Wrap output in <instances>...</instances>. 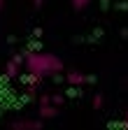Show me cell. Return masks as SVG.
<instances>
[{
    "label": "cell",
    "mask_w": 128,
    "mask_h": 130,
    "mask_svg": "<svg viewBox=\"0 0 128 130\" xmlns=\"http://www.w3.org/2000/svg\"><path fill=\"white\" fill-rule=\"evenodd\" d=\"M23 63H26L28 72H33V74H37L42 79L63 72V60L58 56H54V54H26Z\"/></svg>",
    "instance_id": "obj_1"
},
{
    "label": "cell",
    "mask_w": 128,
    "mask_h": 130,
    "mask_svg": "<svg viewBox=\"0 0 128 130\" xmlns=\"http://www.w3.org/2000/svg\"><path fill=\"white\" fill-rule=\"evenodd\" d=\"M9 128L14 130H40L42 128V121H28V119H19V121H12Z\"/></svg>",
    "instance_id": "obj_2"
},
{
    "label": "cell",
    "mask_w": 128,
    "mask_h": 130,
    "mask_svg": "<svg viewBox=\"0 0 128 130\" xmlns=\"http://www.w3.org/2000/svg\"><path fill=\"white\" fill-rule=\"evenodd\" d=\"M21 63H23V56H14L7 65H5V77L7 79H14L19 74V70H21Z\"/></svg>",
    "instance_id": "obj_3"
},
{
    "label": "cell",
    "mask_w": 128,
    "mask_h": 130,
    "mask_svg": "<svg viewBox=\"0 0 128 130\" xmlns=\"http://www.w3.org/2000/svg\"><path fill=\"white\" fill-rule=\"evenodd\" d=\"M65 79H68V84H72V86H84L86 81H89V79H86V74L77 72V70H68Z\"/></svg>",
    "instance_id": "obj_4"
},
{
    "label": "cell",
    "mask_w": 128,
    "mask_h": 130,
    "mask_svg": "<svg viewBox=\"0 0 128 130\" xmlns=\"http://www.w3.org/2000/svg\"><path fill=\"white\" fill-rule=\"evenodd\" d=\"M40 81H42V77H37V74H33V72H30V77H26V79H23L26 93H30V95H33V93L37 91V86H40Z\"/></svg>",
    "instance_id": "obj_5"
},
{
    "label": "cell",
    "mask_w": 128,
    "mask_h": 130,
    "mask_svg": "<svg viewBox=\"0 0 128 130\" xmlns=\"http://www.w3.org/2000/svg\"><path fill=\"white\" fill-rule=\"evenodd\" d=\"M56 114H58V107H54L51 102L40 105V116H42V119H54Z\"/></svg>",
    "instance_id": "obj_6"
},
{
    "label": "cell",
    "mask_w": 128,
    "mask_h": 130,
    "mask_svg": "<svg viewBox=\"0 0 128 130\" xmlns=\"http://www.w3.org/2000/svg\"><path fill=\"white\" fill-rule=\"evenodd\" d=\"M89 5H91V0H72V9H77V12L86 9Z\"/></svg>",
    "instance_id": "obj_7"
},
{
    "label": "cell",
    "mask_w": 128,
    "mask_h": 130,
    "mask_svg": "<svg viewBox=\"0 0 128 130\" xmlns=\"http://www.w3.org/2000/svg\"><path fill=\"white\" fill-rule=\"evenodd\" d=\"M51 105L54 107H61L63 105V95H51Z\"/></svg>",
    "instance_id": "obj_8"
},
{
    "label": "cell",
    "mask_w": 128,
    "mask_h": 130,
    "mask_svg": "<svg viewBox=\"0 0 128 130\" xmlns=\"http://www.w3.org/2000/svg\"><path fill=\"white\" fill-rule=\"evenodd\" d=\"M93 107H95V109L103 107V95H95V98H93Z\"/></svg>",
    "instance_id": "obj_9"
},
{
    "label": "cell",
    "mask_w": 128,
    "mask_h": 130,
    "mask_svg": "<svg viewBox=\"0 0 128 130\" xmlns=\"http://www.w3.org/2000/svg\"><path fill=\"white\" fill-rule=\"evenodd\" d=\"M123 128H128V111H126V116H123V123H121Z\"/></svg>",
    "instance_id": "obj_10"
},
{
    "label": "cell",
    "mask_w": 128,
    "mask_h": 130,
    "mask_svg": "<svg viewBox=\"0 0 128 130\" xmlns=\"http://www.w3.org/2000/svg\"><path fill=\"white\" fill-rule=\"evenodd\" d=\"M3 7H5V0H0V12H3Z\"/></svg>",
    "instance_id": "obj_11"
},
{
    "label": "cell",
    "mask_w": 128,
    "mask_h": 130,
    "mask_svg": "<svg viewBox=\"0 0 128 130\" xmlns=\"http://www.w3.org/2000/svg\"><path fill=\"white\" fill-rule=\"evenodd\" d=\"M35 5H42V0H35Z\"/></svg>",
    "instance_id": "obj_12"
}]
</instances>
